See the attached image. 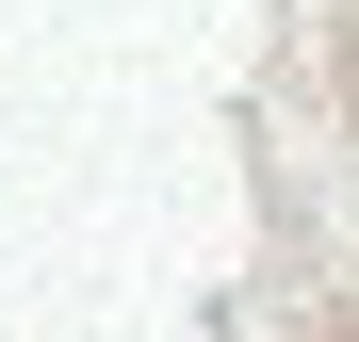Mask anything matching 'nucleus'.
<instances>
[{
  "mask_svg": "<svg viewBox=\"0 0 359 342\" xmlns=\"http://www.w3.org/2000/svg\"><path fill=\"white\" fill-rule=\"evenodd\" d=\"M343 342H359V326H343Z\"/></svg>",
  "mask_w": 359,
  "mask_h": 342,
  "instance_id": "1",
  "label": "nucleus"
}]
</instances>
